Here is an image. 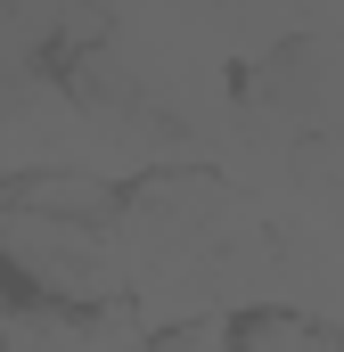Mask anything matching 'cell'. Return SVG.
Masks as SVG:
<instances>
[{
  "label": "cell",
  "mask_w": 344,
  "mask_h": 352,
  "mask_svg": "<svg viewBox=\"0 0 344 352\" xmlns=\"http://www.w3.org/2000/svg\"><path fill=\"white\" fill-rule=\"evenodd\" d=\"M0 246H8L17 270H33L58 295H115L123 287L115 246L98 238V221H74V213H33V205L0 197Z\"/></svg>",
  "instance_id": "cell-1"
},
{
  "label": "cell",
  "mask_w": 344,
  "mask_h": 352,
  "mask_svg": "<svg viewBox=\"0 0 344 352\" xmlns=\"http://www.w3.org/2000/svg\"><path fill=\"white\" fill-rule=\"evenodd\" d=\"M0 352H90V320L58 303H0Z\"/></svg>",
  "instance_id": "cell-2"
},
{
  "label": "cell",
  "mask_w": 344,
  "mask_h": 352,
  "mask_svg": "<svg viewBox=\"0 0 344 352\" xmlns=\"http://www.w3.org/2000/svg\"><path fill=\"white\" fill-rule=\"evenodd\" d=\"M148 352H230V328H222V320H180V328H164Z\"/></svg>",
  "instance_id": "cell-3"
}]
</instances>
